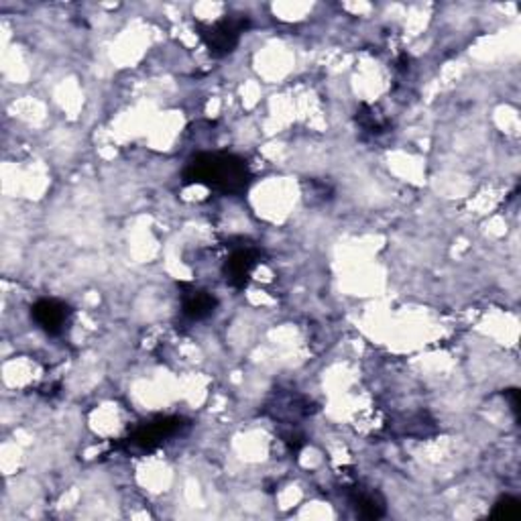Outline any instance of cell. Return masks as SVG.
<instances>
[{
	"mask_svg": "<svg viewBox=\"0 0 521 521\" xmlns=\"http://www.w3.org/2000/svg\"><path fill=\"white\" fill-rule=\"evenodd\" d=\"M184 184L206 186L225 196H241L251 184V171L245 159L233 153H200L184 170Z\"/></svg>",
	"mask_w": 521,
	"mask_h": 521,
	"instance_id": "1",
	"label": "cell"
},
{
	"mask_svg": "<svg viewBox=\"0 0 521 521\" xmlns=\"http://www.w3.org/2000/svg\"><path fill=\"white\" fill-rule=\"evenodd\" d=\"M249 15H226L214 25H198V35L212 58H226L239 47L241 35L249 29Z\"/></svg>",
	"mask_w": 521,
	"mask_h": 521,
	"instance_id": "2",
	"label": "cell"
},
{
	"mask_svg": "<svg viewBox=\"0 0 521 521\" xmlns=\"http://www.w3.org/2000/svg\"><path fill=\"white\" fill-rule=\"evenodd\" d=\"M184 428H187V422L184 418H176V415H165V418H155L151 422H145L138 426L133 434L129 438V444L135 448L141 450H155L157 446L168 440V438H173L176 434L182 432Z\"/></svg>",
	"mask_w": 521,
	"mask_h": 521,
	"instance_id": "3",
	"label": "cell"
},
{
	"mask_svg": "<svg viewBox=\"0 0 521 521\" xmlns=\"http://www.w3.org/2000/svg\"><path fill=\"white\" fill-rule=\"evenodd\" d=\"M259 259L261 251L253 245H242L234 249L231 257L225 261V267H222V273H225L228 286L234 289H245L249 281H251V273Z\"/></svg>",
	"mask_w": 521,
	"mask_h": 521,
	"instance_id": "4",
	"label": "cell"
},
{
	"mask_svg": "<svg viewBox=\"0 0 521 521\" xmlns=\"http://www.w3.org/2000/svg\"><path fill=\"white\" fill-rule=\"evenodd\" d=\"M31 316L37 326L50 336H58L64 332L69 316H72V310L69 305L58 300H39L31 308Z\"/></svg>",
	"mask_w": 521,
	"mask_h": 521,
	"instance_id": "5",
	"label": "cell"
},
{
	"mask_svg": "<svg viewBox=\"0 0 521 521\" xmlns=\"http://www.w3.org/2000/svg\"><path fill=\"white\" fill-rule=\"evenodd\" d=\"M351 503L357 516L363 519H381L387 513L385 497L379 491H367L359 487L352 489Z\"/></svg>",
	"mask_w": 521,
	"mask_h": 521,
	"instance_id": "6",
	"label": "cell"
},
{
	"mask_svg": "<svg viewBox=\"0 0 521 521\" xmlns=\"http://www.w3.org/2000/svg\"><path fill=\"white\" fill-rule=\"evenodd\" d=\"M218 308L217 296L204 289H190L182 297V310L184 316L190 320H206L210 318Z\"/></svg>",
	"mask_w": 521,
	"mask_h": 521,
	"instance_id": "7",
	"label": "cell"
},
{
	"mask_svg": "<svg viewBox=\"0 0 521 521\" xmlns=\"http://www.w3.org/2000/svg\"><path fill=\"white\" fill-rule=\"evenodd\" d=\"M491 516L497 517V519H505V521L519 519V516H521V501L516 497H511V495L499 497L495 501V505H493Z\"/></svg>",
	"mask_w": 521,
	"mask_h": 521,
	"instance_id": "8",
	"label": "cell"
},
{
	"mask_svg": "<svg viewBox=\"0 0 521 521\" xmlns=\"http://www.w3.org/2000/svg\"><path fill=\"white\" fill-rule=\"evenodd\" d=\"M357 122L360 124V127H363L365 130H369V133H383V130L387 129V124H383V122H379L377 118H375V114H373V110L367 107V104H363V107H360V110L357 113Z\"/></svg>",
	"mask_w": 521,
	"mask_h": 521,
	"instance_id": "9",
	"label": "cell"
},
{
	"mask_svg": "<svg viewBox=\"0 0 521 521\" xmlns=\"http://www.w3.org/2000/svg\"><path fill=\"white\" fill-rule=\"evenodd\" d=\"M505 398L509 399V406L513 409V414H516V418H519V391L517 389H505Z\"/></svg>",
	"mask_w": 521,
	"mask_h": 521,
	"instance_id": "10",
	"label": "cell"
}]
</instances>
